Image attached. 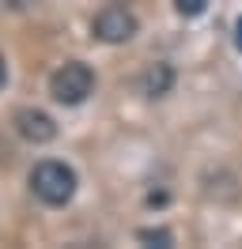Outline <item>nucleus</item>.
Instances as JSON below:
<instances>
[{"label":"nucleus","mask_w":242,"mask_h":249,"mask_svg":"<svg viewBox=\"0 0 242 249\" xmlns=\"http://www.w3.org/2000/svg\"><path fill=\"white\" fill-rule=\"evenodd\" d=\"M91 91H95V72L83 61L60 64L57 72L49 76V94H53V102H60V106H80V102L91 98Z\"/></svg>","instance_id":"obj_2"},{"label":"nucleus","mask_w":242,"mask_h":249,"mask_svg":"<svg viewBox=\"0 0 242 249\" xmlns=\"http://www.w3.org/2000/svg\"><path fill=\"white\" fill-rule=\"evenodd\" d=\"M136 87H140L144 98H163V94H170V87H174V68L166 61L148 64V68L140 72V79H136Z\"/></svg>","instance_id":"obj_5"},{"label":"nucleus","mask_w":242,"mask_h":249,"mask_svg":"<svg viewBox=\"0 0 242 249\" xmlns=\"http://www.w3.org/2000/svg\"><path fill=\"white\" fill-rule=\"evenodd\" d=\"M8 83V64H4V57H0V87Z\"/></svg>","instance_id":"obj_9"},{"label":"nucleus","mask_w":242,"mask_h":249,"mask_svg":"<svg viewBox=\"0 0 242 249\" xmlns=\"http://www.w3.org/2000/svg\"><path fill=\"white\" fill-rule=\"evenodd\" d=\"M235 46H239V49H242V16H239V19H235Z\"/></svg>","instance_id":"obj_8"},{"label":"nucleus","mask_w":242,"mask_h":249,"mask_svg":"<svg viewBox=\"0 0 242 249\" xmlns=\"http://www.w3.org/2000/svg\"><path fill=\"white\" fill-rule=\"evenodd\" d=\"M30 193L42 204H49V208H64L76 196V170L68 162L45 159V162H38L30 170Z\"/></svg>","instance_id":"obj_1"},{"label":"nucleus","mask_w":242,"mask_h":249,"mask_svg":"<svg viewBox=\"0 0 242 249\" xmlns=\"http://www.w3.org/2000/svg\"><path fill=\"white\" fill-rule=\"evenodd\" d=\"M91 34L106 46H125L136 38V16L125 4H106L99 16L91 19Z\"/></svg>","instance_id":"obj_3"},{"label":"nucleus","mask_w":242,"mask_h":249,"mask_svg":"<svg viewBox=\"0 0 242 249\" xmlns=\"http://www.w3.org/2000/svg\"><path fill=\"white\" fill-rule=\"evenodd\" d=\"M174 8H178V16H185V19H197V16H204L208 0H174Z\"/></svg>","instance_id":"obj_6"},{"label":"nucleus","mask_w":242,"mask_h":249,"mask_svg":"<svg viewBox=\"0 0 242 249\" xmlns=\"http://www.w3.org/2000/svg\"><path fill=\"white\" fill-rule=\"evenodd\" d=\"M140 242H151V246H170L174 238H170V231H163V227H148V231H140Z\"/></svg>","instance_id":"obj_7"},{"label":"nucleus","mask_w":242,"mask_h":249,"mask_svg":"<svg viewBox=\"0 0 242 249\" xmlns=\"http://www.w3.org/2000/svg\"><path fill=\"white\" fill-rule=\"evenodd\" d=\"M12 124H15V132H19L27 143H34V147H42V143H49L57 136V121H53L45 109H34V106L15 109Z\"/></svg>","instance_id":"obj_4"}]
</instances>
